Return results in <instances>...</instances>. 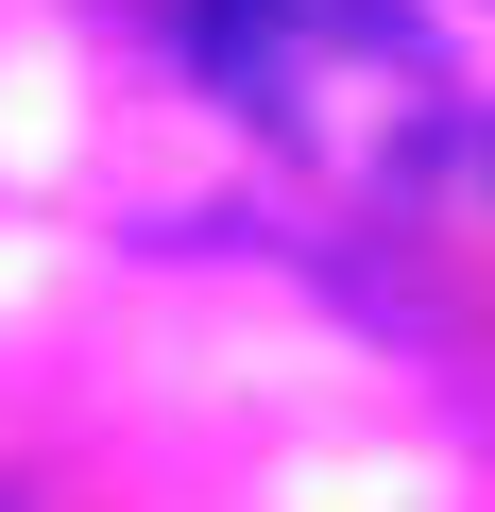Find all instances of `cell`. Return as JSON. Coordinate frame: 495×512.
Returning <instances> with one entry per match:
<instances>
[{"instance_id":"cell-1","label":"cell","mask_w":495,"mask_h":512,"mask_svg":"<svg viewBox=\"0 0 495 512\" xmlns=\"http://www.w3.org/2000/svg\"><path fill=\"white\" fill-rule=\"evenodd\" d=\"M188 52L222 69L239 120H274L342 188H410L444 154V69L393 0H188Z\"/></svg>"}]
</instances>
